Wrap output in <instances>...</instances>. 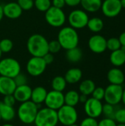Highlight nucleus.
I'll use <instances>...</instances> for the list:
<instances>
[{
    "instance_id": "9",
    "label": "nucleus",
    "mask_w": 125,
    "mask_h": 126,
    "mask_svg": "<svg viewBox=\"0 0 125 126\" xmlns=\"http://www.w3.org/2000/svg\"><path fill=\"white\" fill-rule=\"evenodd\" d=\"M124 88L122 85L110 84L105 89L104 99L106 103L116 106L122 102Z\"/></svg>"
},
{
    "instance_id": "18",
    "label": "nucleus",
    "mask_w": 125,
    "mask_h": 126,
    "mask_svg": "<svg viewBox=\"0 0 125 126\" xmlns=\"http://www.w3.org/2000/svg\"><path fill=\"white\" fill-rule=\"evenodd\" d=\"M107 78L111 84L122 85L125 82V76L124 72L120 69L115 67L108 71Z\"/></svg>"
},
{
    "instance_id": "53",
    "label": "nucleus",
    "mask_w": 125,
    "mask_h": 126,
    "mask_svg": "<svg viewBox=\"0 0 125 126\" xmlns=\"http://www.w3.org/2000/svg\"><path fill=\"white\" fill-rule=\"evenodd\" d=\"M1 55H2V52H1V50H0V59H1Z\"/></svg>"
},
{
    "instance_id": "30",
    "label": "nucleus",
    "mask_w": 125,
    "mask_h": 126,
    "mask_svg": "<svg viewBox=\"0 0 125 126\" xmlns=\"http://www.w3.org/2000/svg\"><path fill=\"white\" fill-rule=\"evenodd\" d=\"M13 43L10 39L4 38L0 41V50L2 53H7L12 50Z\"/></svg>"
},
{
    "instance_id": "21",
    "label": "nucleus",
    "mask_w": 125,
    "mask_h": 126,
    "mask_svg": "<svg viewBox=\"0 0 125 126\" xmlns=\"http://www.w3.org/2000/svg\"><path fill=\"white\" fill-rule=\"evenodd\" d=\"M0 115L1 120L9 122L15 118V111L13 106H10L0 102Z\"/></svg>"
},
{
    "instance_id": "32",
    "label": "nucleus",
    "mask_w": 125,
    "mask_h": 126,
    "mask_svg": "<svg viewBox=\"0 0 125 126\" xmlns=\"http://www.w3.org/2000/svg\"><path fill=\"white\" fill-rule=\"evenodd\" d=\"M115 106L108 104V103H105V105H103L102 106V114L105 116V117H108V118H112L113 119L115 112H116V109H115Z\"/></svg>"
},
{
    "instance_id": "43",
    "label": "nucleus",
    "mask_w": 125,
    "mask_h": 126,
    "mask_svg": "<svg viewBox=\"0 0 125 126\" xmlns=\"http://www.w3.org/2000/svg\"><path fill=\"white\" fill-rule=\"evenodd\" d=\"M81 0H65V3L66 5L69 7H76L80 4Z\"/></svg>"
},
{
    "instance_id": "19",
    "label": "nucleus",
    "mask_w": 125,
    "mask_h": 126,
    "mask_svg": "<svg viewBox=\"0 0 125 126\" xmlns=\"http://www.w3.org/2000/svg\"><path fill=\"white\" fill-rule=\"evenodd\" d=\"M47 93L48 92L44 87L37 86L33 89H32L30 100H32L33 103H35L37 105H40L42 103H44Z\"/></svg>"
},
{
    "instance_id": "28",
    "label": "nucleus",
    "mask_w": 125,
    "mask_h": 126,
    "mask_svg": "<svg viewBox=\"0 0 125 126\" xmlns=\"http://www.w3.org/2000/svg\"><path fill=\"white\" fill-rule=\"evenodd\" d=\"M66 81L64 78V77L62 76H56L55 77L51 83V86L52 88V90L61 92H63L66 87Z\"/></svg>"
},
{
    "instance_id": "36",
    "label": "nucleus",
    "mask_w": 125,
    "mask_h": 126,
    "mask_svg": "<svg viewBox=\"0 0 125 126\" xmlns=\"http://www.w3.org/2000/svg\"><path fill=\"white\" fill-rule=\"evenodd\" d=\"M91 95L93 98L101 101L104 99L105 97V89H103L102 87H96Z\"/></svg>"
},
{
    "instance_id": "54",
    "label": "nucleus",
    "mask_w": 125,
    "mask_h": 126,
    "mask_svg": "<svg viewBox=\"0 0 125 126\" xmlns=\"http://www.w3.org/2000/svg\"><path fill=\"white\" fill-rule=\"evenodd\" d=\"M1 120V115H0V121Z\"/></svg>"
},
{
    "instance_id": "45",
    "label": "nucleus",
    "mask_w": 125,
    "mask_h": 126,
    "mask_svg": "<svg viewBox=\"0 0 125 126\" xmlns=\"http://www.w3.org/2000/svg\"><path fill=\"white\" fill-rule=\"evenodd\" d=\"M119 39V41H120L122 46H125V32H122V33L120 35Z\"/></svg>"
},
{
    "instance_id": "1",
    "label": "nucleus",
    "mask_w": 125,
    "mask_h": 126,
    "mask_svg": "<svg viewBox=\"0 0 125 126\" xmlns=\"http://www.w3.org/2000/svg\"><path fill=\"white\" fill-rule=\"evenodd\" d=\"M27 48L32 57L42 58L49 52V42L43 35L33 34L27 40Z\"/></svg>"
},
{
    "instance_id": "41",
    "label": "nucleus",
    "mask_w": 125,
    "mask_h": 126,
    "mask_svg": "<svg viewBox=\"0 0 125 126\" xmlns=\"http://www.w3.org/2000/svg\"><path fill=\"white\" fill-rule=\"evenodd\" d=\"M51 1H52V6L60 9H63V7L66 5L65 0H52Z\"/></svg>"
},
{
    "instance_id": "15",
    "label": "nucleus",
    "mask_w": 125,
    "mask_h": 126,
    "mask_svg": "<svg viewBox=\"0 0 125 126\" xmlns=\"http://www.w3.org/2000/svg\"><path fill=\"white\" fill-rule=\"evenodd\" d=\"M4 16L10 19L18 18L22 14V9L17 2H9L2 6Z\"/></svg>"
},
{
    "instance_id": "25",
    "label": "nucleus",
    "mask_w": 125,
    "mask_h": 126,
    "mask_svg": "<svg viewBox=\"0 0 125 126\" xmlns=\"http://www.w3.org/2000/svg\"><path fill=\"white\" fill-rule=\"evenodd\" d=\"M95 88H96L95 83L92 80L87 79V80H84L80 83L79 86V90L81 94L88 96L92 94Z\"/></svg>"
},
{
    "instance_id": "4",
    "label": "nucleus",
    "mask_w": 125,
    "mask_h": 126,
    "mask_svg": "<svg viewBox=\"0 0 125 126\" xmlns=\"http://www.w3.org/2000/svg\"><path fill=\"white\" fill-rule=\"evenodd\" d=\"M58 123L57 111L47 107L38 110L34 121L35 126H56Z\"/></svg>"
},
{
    "instance_id": "37",
    "label": "nucleus",
    "mask_w": 125,
    "mask_h": 126,
    "mask_svg": "<svg viewBox=\"0 0 125 126\" xmlns=\"http://www.w3.org/2000/svg\"><path fill=\"white\" fill-rule=\"evenodd\" d=\"M14 82L16 85V86H23L25 84H27V78L26 77V75H23L22 73H19L18 75H17L14 78Z\"/></svg>"
},
{
    "instance_id": "50",
    "label": "nucleus",
    "mask_w": 125,
    "mask_h": 126,
    "mask_svg": "<svg viewBox=\"0 0 125 126\" xmlns=\"http://www.w3.org/2000/svg\"><path fill=\"white\" fill-rule=\"evenodd\" d=\"M120 49H122V51H124V52H125V46H122Z\"/></svg>"
},
{
    "instance_id": "31",
    "label": "nucleus",
    "mask_w": 125,
    "mask_h": 126,
    "mask_svg": "<svg viewBox=\"0 0 125 126\" xmlns=\"http://www.w3.org/2000/svg\"><path fill=\"white\" fill-rule=\"evenodd\" d=\"M121 47L122 44L119 41V39L117 38H111L107 40V49L111 52L119 49Z\"/></svg>"
},
{
    "instance_id": "38",
    "label": "nucleus",
    "mask_w": 125,
    "mask_h": 126,
    "mask_svg": "<svg viewBox=\"0 0 125 126\" xmlns=\"http://www.w3.org/2000/svg\"><path fill=\"white\" fill-rule=\"evenodd\" d=\"M80 126H98V122L95 118L88 117L82 120Z\"/></svg>"
},
{
    "instance_id": "13",
    "label": "nucleus",
    "mask_w": 125,
    "mask_h": 126,
    "mask_svg": "<svg viewBox=\"0 0 125 126\" xmlns=\"http://www.w3.org/2000/svg\"><path fill=\"white\" fill-rule=\"evenodd\" d=\"M122 9L120 0H104L101 6L102 13L108 18L117 16L121 13Z\"/></svg>"
},
{
    "instance_id": "12",
    "label": "nucleus",
    "mask_w": 125,
    "mask_h": 126,
    "mask_svg": "<svg viewBox=\"0 0 125 126\" xmlns=\"http://www.w3.org/2000/svg\"><path fill=\"white\" fill-rule=\"evenodd\" d=\"M102 106L100 100L91 97L84 103V111L88 117L97 119L102 114Z\"/></svg>"
},
{
    "instance_id": "47",
    "label": "nucleus",
    "mask_w": 125,
    "mask_h": 126,
    "mask_svg": "<svg viewBox=\"0 0 125 126\" xmlns=\"http://www.w3.org/2000/svg\"><path fill=\"white\" fill-rule=\"evenodd\" d=\"M122 102L125 106V89L123 90V94H122Z\"/></svg>"
},
{
    "instance_id": "16",
    "label": "nucleus",
    "mask_w": 125,
    "mask_h": 126,
    "mask_svg": "<svg viewBox=\"0 0 125 126\" xmlns=\"http://www.w3.org/2000/svg\"><path fill=\"white\" fill-rule=\"evenodd\" d=\"M32 89L27 84L16 86L13 94L15 100L21 103L30 100Z\"/></svg>"
},
{
    "instance_id": "44",
    "label": "nucleus",
    "mask_w": 125,
    "mask_h": 126,
    "mask_svg": "<svg viewBox=\"0 0 125 126\" xmlns=\"http://www.w3.org/2000/svg\"><path fill=\"white\" fill-rule=\"evenodd\" d=\"M88 96H87V95H85V94H80V98H79V101H80V103H85L88 100Z\"/></svg>"
},
{
    "instance_id": "42",
    "label": "nucleus",
    "mask_w": 125,
    "mask_h": 126,
    "mask_svg": "<svg viewBox=\"0 0 125 126\" xmlns=\"http://www.w3.org/2000/svg\"><path fill=\"white\" fill-rule=\"evenodd\" d=\"M42 58H43V61H45V63H46V65L51 64V63L54 61V55H53V54H52V53H50V52L46 53V54L45 55H43Z\"/></svg>"
},
{
    "instance_id": "29",
    "label": "nucleus",
    "mask_w": 125,
    "mask_h": 126,
    "mask_svg": "<svg viewBox=\"0 0 125 126\" xmlns=\"http://www.w3.org/2000/svg\"><path fill=\"white\" fill-rule=\"evenodd\" d=\"M34 6L41 12H46L52 7L51 0H34Z\"/></svg>"
},
{
    "instance_id": "3",
    "label": "nucleus",
    "mask_w": 125,
    "mask_h": 126,
    "mask_svg": "<svg viewBox=\"0 0 125 126\" xmlns=\"http://www.w3.org/2000/svg\"><path fill=\"white\" fill-rule=\"evenodd\" d=\"M38 110V105L32 100H28L21 103L17 111V115L22 123L29 125L34 123Z\"/></svg>"
},
{
    "instance_id": "35",
    "label": "nucleus",
    "mask_w": 125,
    "mask_h": 126,
    "mask_svg": "<svg viewBox=\"0 0 125 126\" xmlns=\"http://www.w3.org/2000/svg\"><path fill=\"white\" fill-rule=\"evenodd\" d=\"M22 10H29L34 7V0H17Z\"/></svg>"
},
{
    "instance_id": "5",
    "label": "nucleus",
    "mask_w": 125,
    "mask_h": 126,
    "mask_svg": "<svg viewBox=\"0 0 125 126\" xmlns=\"http://www.w3.org/2000/svg\"><path fill=\"white\" fill-rule=\"evenodd\" d=\"M21 72L19 62L13 58H5L0 60V75L14 78Z\"/></svg>"
},
{
    "instance_id": "26",
    "label": "nucleus",
    "mask_w": 125,
    "mask_h": 126,
    "mask_svg": "<svg viewBox=\"0 0 125 126\" xmlns=\"http://www.w3.org/2000/svg\"><path fill=\"white\" fill-rule=\"evenodd\" d=\"M66 58L71 63H77L83 58V52L82 50L77 47L68 49L66 52Z\"/></svg>"
},
{
    "instance_id": "17",
    "label": "nucleus",
    "mask_w": 125,
    "mask_h": 126,
    "mask_svg": "<svg viewBox=\"0 0 125 126\" xmlns=\"http://www.w3.org/2000/svg\"><path fill=\"white\" fill-rule=\"evenodd\" d=\"M16 85L14 82L13 78L1 76L0 75V94L3 96L13 94Z\"/></svg>"
},
{
    "instance_id": "33",
    "label": "nucleus",
    "mask_w": 125,
    "mask_h": 126,
    "mask_svg": "<svg viewBox=\"0 0 125 126\" xmlns=\"http://www.w3.org/2000/svg\"><path fill=\"white\" fill-rule=\"evenodd\" d=\"M113 120L118 123L125 124V108L116 110Z\"/></svg>"
},
{
    "instance_id": "46",
    "label": "nucleus",
    "mask_w": 125,
    "mask_h": 126,
    "mask_svg": "<svg viewBox=\"0 0 125 126\" xmlns=\"http://www.w3.org/2000/svg\"><path fill=\"white\" fill-rule=\"evenodd\" d=\"M4 17V13H3V8H2V6L0 5V21L2 20Z\"/></svg>"
},
{
    "instance_id": "48",
    "label": "nucleus",
    "mask_w": 125,
    "mask_h": 126,
    "mask_svg": "<svg viewBox=\"0 0 125 126\" xmlns=\"http://www.w3.org/2000/svg\"><path fill=\"white\" fill-rule=\"evenodd\" d=\"M120 2L122 8H125V0H120Z\"/></svg>"
},
{
    "instance_id": "51",
    "label": "nucleus",
    "mask_w": 125,
    "mask_h": 126,
    "mask_svg": "<svg viewBox=\"0 0 125 126\" xmlns=\"http://www.w3.org/2000/svg\"><path fill=\"white\" fill-rule=\"evenodd\" d=\"M116 126H125V124H123V123H119L117 124Z\"/></svg>"
},
{
    "instance_id": "22",
    "label": "nucleus",
    "mask_w": 125,
    "mask_h": 126,
    "mask_svg": "<svg viewBox=\"0 0 125 126\" xmlns=\"http://www.w3.org/2000/svg\"><path fill=\"white\" fill-rule=\"evenodd\" d=\"M102 0H81L80 4L85 12L95 13L101 9Z\"/></svg>"
},
{
    "instance_id": "39",
    "label": "nucleus",
    "mask_w": 125,
    "mask_h": 126,
    "mask_svg": "<svg viewBox=\"0 0 125 126\" xmlns=\"http://www.w3.org/2000/svg\"><path fill=\"white\" fill-rule=\"evenodd\" d=\"M116 125L117 123L113 119L108 117H105L98 123V126H116Z\"/></svg>"
},
{
    "instance_id": "14",
    "label": "nucleus",
    "mask_w": 125,
    "mask_h": 126,
    "mask_svg": "<svg viewBox=\"0 0 125 126\" xmlns=\"http://www.w3.org/2000/svg\"><path fill=\"white\" fill-rule=\"evenodd\" d=\"M88 47L91 52L101 54L107 49V40L100 35H93L88 40Z\"/></svg>"
},
{
    "instance_id": "34",
    "label": "nucleus",
    "mask_w": 125,
    "mask_h": 126,
    "mask_svg": "<svg viewBox=\"0 0 125 126\" xmlns=\"http://www.w3.org/2000/svg\"><path fill=\"white\" fill-rule=\"evenodd\" d=\"M62 49L57 40H52L49 42V52L52 54L57 53Z\"/></svg>"
},
{
    "instance_id": "40",
    "label": "nucleus",
    "mask_w": 125,
    "mask_h": 126,
    "mask_svg": "<svg viewBox=\"0 0 125 126\" xmlns=\"http://www.w3.org/2000/svg\"><path fill=\"white\" fill-rule=\"evenodd\" d=\"M16 100L13 96V94H8V95H5L4 96V99L2 103H4L5 105L10 106H13L15 103Z\"/></svg>"
},
{
    "instance_id": "24",
    "label": "nucleus",
    "mask_w": 125,
    "mask_h": 126,
    "mask_svg": "<svg viewBox=\"0 0 125 126\" xmlns=\"http://www.w3.org/2000/svg\"><path fill=\"white\" fill-rule=\"evenodd\" d=\"M80 94L75 90H70L64 94V103L66 105L75 107L79 103Z\"/></svg>"
},
{
    "instance_id": "10",
    "label": "nucleus",
    "mask_w": 125,
    "mask_h": 126,
    "mask_svg": "<svg viewBox=\"0 0 125 126\" xmlns=\"http://www.w3.org/2000/svg\"><path fill=\"white\" fill-rule=\"evenodd\" d=\"M46 63L41 57H32L27 63V72L29 75L33 77L41 75L46 68Z\"/></svg>"
},
{
    "instance_id": "27",
    "label": "nucleus",
    "mask_w": 125,
    "mask_h": 126,
    "mask_svg": "<svg viewBox=\"0 0 125 126\" xmlns=\"http://www.w3.org/2000/svg\"><path fill=\"white\" fill-rule=\"evenodd\" d=\"M87 27L88 29L93 32H100L104 27V22L102 19L98 17H94L89 18Z\"/></svg>"
},
{
    "instance_id": "11",
    "label": "nucleus",
    "mask_w": 125,
    "mask_h": 126,
    "mask_svg": "<svg viewBox=\"0 0 125 126\" xmlns=\"http://www.w3.org/2000/svg\"><path fill=\"white\" fill-rule=\"evenodd\" d=\"M44 103L47 108L57 111L64 104V94L61 92L52 90L47 93Z\"/></svg>"
},
{
    "instance_id": "6",
    "label": "nucleus",
    "mask_w": 125,
    "mask_h": 126,
    "mask_svg": "<svg viewBox=\"0 0 125 126\" xmlns=\"http://www.w3.org/2000/svg\"><path fill=\"white\" fill-rule=\"evenodd\" d=\"M58 122L65 126L75 124L78 120V113L76 109L64 104L57 111Z\"/></svg>"
},
{
    "instance_id": "2",
    "label": "nucleus",
    "mask_w": 125,
    "mask_h": 126,
    "mask_svg": "<svg viewBox=\"0 0 125 126\" xmlns=\"http://www.w3.org/2000/svg\"><path fill=\"white\" fill-rule=\"evenodd\" d=\"M57 41H59L62 49L68 50L78 46L79 35L77 30L73 27L70 26L65 27L59 31Z\"/></svg>"
},
{
    "instance_id": "7",
    "label": "nucleus",
    "mask_w": 125,
    "mask_h": 126,
    "mask_svg": "<svg viewBox=\"0 0 125 126\" xmlns=\"http://www.w3.org/2000/svg\"><path fill=\"white\" fill-rule=\"evenodd\" d=\"M46 22L53 27H60L66 22V14L62 9L52 6L45 12Z\"/></svg>"
},
{
    "instance_id": "8",
    "label": "nucleus",
    "mask_w": 125,
    "mask_h": 126,
    "mask_svg": "<svg viewBox=\"0 0 125 126\" xmlns=\"http://www.w3.org/2000/svg\"><path fill=\"white\" fill-rule=\"evenodd\" d=\"M89 20L88 15L83 10H74L71 11L68 17V21L70 27L75 30L83 29L87 27L88 21Z\"/></svg>"
},
{
    "instance_id": "52",
    "label": "nucleus",
    "mask_w": 125,
    "mask_h": 126,
    "mask_svg": "<svg viewBox=\"0 0 125 126\" xmlns=\"http://www.w3.org/2000/svg\"><path fill=\"white\" fill-rule=\"evenodd\" d=\"M78 126V125H77V124L75 123V124H72V125H70V126Z\"/></svg>"
},
{
    "instance_id": "49",
    "label": "nucleus",
    "mask_w": 125,
    "mask_h": 126,
    "mask_svg": "<svg viewBox=\"0 0 125 126\" xmlns=\"http://www.w3.org/2000/svg\"><path fill=\"white\" fill-rule=\"evenodd\" d=\"M1 126H13V125H12V124H10V123H6V124L2 125Z\"/></svg>"
},
{
    "instance_id": "23",
    "label": "nucleus",
    "mask_w": 125,
    "mask_h": 126,
    "mask_svg": "<svg viewBox=\"0 0 125 126\" xmlns=\"http://www.w3.org/2000/svg\"><path fill=\"white\" fill-rule=\"evenodd\" d=\"M110 61L115 67H119L125 63V52L121 49L113 51L110 55Z\"/></svg>"
},
{
    "instance_id": "20",
    "label": "nucleus",
    "mask_w": 125,
    "mask_h": 126,
    "mask_svg": "<svg viewBox=\"0 0 125 126\" xmlns=\"http://www.w3.org/2000/svg\"><path fill=\"white\" fill-rule=\"evenodd\" d=\"M82 77L83 72L81 69L78 68H71L66 72L64 78L67 83L75 84L81 80Z\"/></svg>"
}]
</instances>
